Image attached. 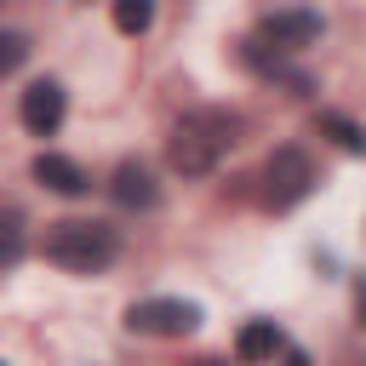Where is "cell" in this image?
<instances>
[{
  "label": "cell",
  "instance_id": "9c48e42d",
  "mask_svg": "<svg viewBox=\"0 0 366 366\" xmlns=\"http://www.w3.org/2000/svg\"><path fill=\"white\" fill-rule=\"evenodd\" d=\"M234 349H240V360H274L286 349V337H280L274 320H246L240 337H234Z\"/></svg>",
  "mask_w": 366,
  "mask_h": 366
},
{
  "label": "cell",
  "instance_id": "5b68a950",
  "mask_svg": "<svg viewBox=\"0 0 366 366\" xmlns=\"http://www.w3.org/2000/svg\"><path fill=\"white\" fill-rule=\"evenodd\" d=\"M320 40V17L315 11H269L263 23H257V40H246V46H257V51H303V46H315Z\"/></svg>",
  "mask_w": 366,
  "mask_h": 366
},
{
  "label": "cell",
  "instance_id": "30bf717a",
  "mask_svg": "<svg viewBox=\"0 0 366 366\" xmlns=\"http://www.w3.org/2000/svg\"><path fill=\"white\" fill-rule=\"evenodd\" d=\"M320 132H326L343 154H366V132H360L349 114H320Z\"/></svg>",
  "mask_w": 366,
  "mask_h": 366
},
{
  "label": "cell",
  "instance_id": "4fadbf2b",
  "mask_svg": "<svg viewBox=\"0 0 366 366\" xmlns=\"http://www.w3.org/2000/svg\"><path fill=\"white\" fill-rule=\"evenodd\" d=\"M23 257V212L17 206H6V269Z\"/></svg>",
  "mask_w": 366,
  "mask_h": 366
},
{
  "label": "cell",
  "instance_id": "6da1fadb",
  "mask_svg": "<svg viewBox=\"0 0 366 366\" xmlns=\"http://www.w3.org/2000/svg\"><path fill=\"white\" fill-rule=\"evenodd\" d=\"M234 143H240V114H234V109H189V114L172 126L166 154H172V172L206 177Z\"/></svg>",
  "mask_w": 366,
  "mask_h": 366
},
{
  "label": "cell",
  "instance_id": "9a60e30c",
  "mask_svg": "<svg viewBox=\"0 0 366 366\" xmlns=\"http://www.w3.org/2000/svg\"><path fill=\"white\" fill-rule=\"evenodd\" d=\"M194 366H223V360H194Z\"/></svg>",
  "mask_w": 366,
  "mask_h": 366
},
{
  "label": "cell",
  "instance_id": "ba28073f",
  "mask_svg": "<svg viewBox=\"0 0 366 366\" xmlns=\"http://www.w3.org/2000/svg\"><path fill=\"white\" fill-rule=\"evenodd\" d=\"M114 200L120 206H137V212H149L154 200H160V189H154V177H149V166H137V160H126V166H114Z\"/></svg>",
  "mask_w": 366,
  "mask_h": 366
},
{
  "label": "cell",
  "instance_id": "3957f363",
  "mask_svg": "<svg viewBox=\"0 0 366 366\" xmlns=\"http://www.w3.org/2000/svg\"><path fill=\"white\" fill-rule=\"evenodd\" d=\"M315 189V166H309V154L303 149H274L269 160H263V206L269 212H292L303 194Z\"/></svg>",
  "mask_w": 366,
  "mask_h": 366
},
{
  "label": "cell",
  "instance_id": "8992f818",
  "mask_svg": "<svg viewBox=\"0 0 366 366\" xmlns=\"http://www.w3.org/2000/svg\"><path fill=\"white\" fill-rule=\"evenodd\" d=\"M17 120H23L34 137H51V132L63 126V86H57V80H34V86H23V97H17Z\"/></svg>",
  "mask_w": 366,
  "mask_h": 366
},
{
  "label": "cell",
  "instance_id": "8fae6325",
  "mask_svg": "<svg viewBox=\"0 0 366 366\" xmlns=\"http://www.w3.org/2000/svg\"><path fill=\"white\" fill-rule=\"evenodd\" d=\"M154 23V0H114V29L120 34H143Z\"/></svg>",
  "mask_w": 366,
  "mask_h": 366
},
{
  "label": "cell",
  "instance_id": "7c38bea8",
  "mask_svg": "<svg viewBox=\"0 0 366 366\" xmlns=\"http://www.w3.org/2000/svg\"><path fill=\"white\" fill-rule=\"evenodd\" d=\"M0 46H6V51H0V69H6V74H17V69H23V51H29V40H23L17 29H6V34H0Z\"/></svg>",
  "mask_w": 366,
  "mask_h": 366
},
{
  "label": "cell",
  "instance_id": "52a82bcc",
  "mask_svg": "<svg viewBox=\"0 0 366 366\" xmlns=\"http://www.w3.org/2000/svg\"><path fill=\"white\" fill-rule=\"evenodd\" d=\"M34 183L51 189V194H86V172L69 160V154H34Z\"/></svg>",
  "mask_w": 366,
  "mask_h": 366
},
{
  "label": "cell",
  "instance_id": "277c9868",
  "mask_svg": "<svg viewBox=\"0 0 366 366\" xmlns=\"http://www.w3.org/2000/svg\"><path fill=\"white\" fill-rule=\"evenodd\" d=\"M126 326L137 337H189L200 326V303H183V297H143L126 309Z\"/></svg>",
  "mask_w": 366,
  "mask_h": 366
},
{
  "label": "cell",
  "instance_id": "5bb4252c",
  "mask_svg": "<svg viewBox=\"0 0 366 366\" xmlns=\"http://www.w3.org/2000/svg\"><path fill=\"white\" fill-rule=\"evenodd\" d=\"M286 366H309V355L303 349H286Z\"/></svg>",
  "mask_w": 366,
  "mask_h": 366
},
{
  "label": "cell",
  "instance_id": "7a4b0ae2",
  "mask_svg": "<svg viewBox=\"0 0 366 366\" xmlns=\"http://www.w3.org/2000/svg\"><path fill=\"white\" fill-rule=\"evenodd\" d=\"M114 252H120V240H114L109 223L63 217V223L46 229V257H51L57 269H69V274H97V269L114 263Z\"/></svg>",
  "mask_w": 366,
  "mask_h": 366
}]
</instances>
